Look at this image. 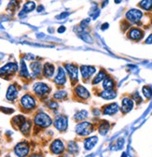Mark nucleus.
Wrapping results in <instances>:
<instances>
[{
    "label": "nucleus",
    "mask_w": 152,
    "mask_h": 157,
    "mask_svg": "<svg viewBox=\"0 0 152 157\" xmlns=\"http://www.w3.org/2000/svg\"><path fill=\"white\" fill-rule=\"evenodd\" d=\"M100 96L106 100H112L117 97V92L115 90H104L100 93Z\"/></svg>",
    "instance_id": "20"
},
{
    "label": "nucleus",
    "mask_w": 152,
    "mask_h": 157,
    "mask_svg": "<svg viewBox=\"0 0 152 157\" xmlns=\"http://www.w3.org/2000/svg\"><path fill=\"white\" fill-rule=\"evenodd\" d=\"M145 33L142 29L138 27H132L128 32V38L132 39L134 41H140L144 37Z\"/></svg>",
    "instance_id": "11"
},
{
    "label": "nucleus",
    "mask_w": 152,
    "mask_h": 157,
    "mask_svg": "<svg viewBox=\"0 0 152 157\" xmlns=\"http://www.w3.org/2000/svg\"><path fill=\"white\" fill-rule=\"evenodd\" d=\"M20 76H21V77H24V78H28V77H29V72H28L27 67H26L25 63L24 62V60H22V61H21Z\"/></svg>",
    "instance_id": "30"
},
{
    "label": "nucleus",
    "mask_w": 152,
    "mask_h": 157,
    "mask_svg": "<svg viewBox=\"0 0 152 157\" xmlns=\"http://www.w3.org/2000/svg\"><path fill=\"white\" fill-rule=\"evenodd\" d=\"M97 142H98V137L96 136L87 137V139L84 140V148H85V150H87V151L92 150L94 147L96 146Z\"/></svg>",
    "instance_id": "17"
},
{
    "label": "nucleus",
    "mask_w": 152,
    "mask_h": 157,
    "mask_svg": "<svg viewBox=\"0 0 152 157\" xmlns=\"http://www.w3.org/2000/svg\"><path fill=\"white\" fill-rule=\"evenodd\" d=\"M87 117H88V111L85 110V109H82V110H80L78 113L75 114V120H77V121H84Z\"/></svg>",
    "instance_id": "28"
},
{
    "label": "nucleus",
    "mask_w": 152,
    "mask_h": 157,
    "mask_svg": "<svg viewBox=\"0 0 152 157\" xmlns=\"http://www.w3.org/2000/svg\"><path fill=\"white\" fill-rule=\"evenodd\" d=\"M54 82L59 86H63L65 84V82H66V71H65V67H58V71H57V74L54 78Z\"/></svg>",
    "instance_id": "12"
},
{
    "label": "nucleus",
    "mask_w": 152,
    "mask_h": 157,
    "mask_svg": "<svg viewBox=\"0 0 152 157\" xmlns=\"http://www.w3.org/2000/svg\"><path fill=\"white\" fill-rule=\"evenodd\" d=\"M142 94L146 98V99H151L152 98V87L148 85H145L142 88Z\"/></svg>",
    "instance_id": "27"
},
{
    "label": "nucleus",
    "mask_w": 152,
    "mask_h": 157,
    "mask_svg": "<svg viewBox=\"0 0 152 157\" xmlns=\"http://www.w3.org/2000/svg\"><path fill=\"white\" fill-rule=\"evenodd\" d=\"M79 150H80V148H79V146H78V144L76 143L75 141H70L69 143H68V151H69V152L72 154H76L78 151H79Z\"/></svg>",
    "instance_id": "32"
},
{
    "label": "nucleus",
    "mask_w": 152,
    "mask_h": 157,
    "mask_svg": "<svg viewBox=\"0 0 152 157\" xmlns=\"http://www.w3.org/2000/svg\"><path fill=\"white\" fill-rule=\"evenodd\" d=\"M30 67L32 69V73L34 77H37L41 74L42 70V66L39 62H32L30 65Z\"/></svg>",
    "instance_id": "23"
},
{
    "label": "nucleus",
    "mask_w": 152,
    "mask_h": 157,
    "mask_svg": "<svg viewBox=\"0 0 152 157\" xmlns=\"http://www.w3.org/2000/svg\"><path fill=\"white\" fill-rule=\"evenodd\" d=\"M132 100H134L135 102H137V103H141L142 102V98H141L140 94L137 92L135 94H132Z\"/></svg>",
    "instance_id": "34"
},
{
    "label": "nucleus",
    "mask_w": 152,
    "mask_h": 157,
    "mask_svg": "<svg viewBox=\"0 0 152 157\" xmlns=\"http://www.w3.org/2000/svg\"><path fill=\"white\" fill-rule=\"evenodd\" d=\"M18 97V89L15 85H9L6 94V98L9 101H14Z\"/></svg>",
    "instance_id": "19"
},
{
    "label": "nucleus",
    "mask_w": 152,
    "mask_h": 157,
    "mask_svg": "<svg viewBox=\"0 0 152 157\" xmlns=\"http://www.w3.org/2000/svg\"><path fill=\"white\" fill-rule=\"evenodd\" d=\"M34 122H35V125L39 126V127H42V128L49 127L52 124L51 118L47 113H45V112H39V113H37L35 116Z\"/></svg>",
    "instance_id": "2"
},
{
    "label": "nucleus",
    "mask_w": 152,
    "mask_h": 157,
    "mask_svg": "<svg viewBox=\"0 0 152 157\" xmlns=\"http://www.w3.org/2000/svg\"><path fill=\"white\" fill-rule=\"evenodd\" d=\"M30 147L26 142L18 143L14 148V152L18 157H25L29 154Z\"/></svg>",
    "instance_id": "8"
},
{
    "label": "nucleus",
    "mask_w": 152,
    "mask_h": 157,
    "mask_svg": "<svg viewBox=\"0 0 152 157\" xmlns=\"http://www.w3.org/2000/svg\"><path fill=\"white\" fill-rule=\"evenodd\" d=\"M35 104H36L35 98L31 94H26L23 95L21 98V105L26 110H31V109H35Z\"/></svg>",
    "instance_id": "5"
},
{
    "label": "nucleus",
    "mask_w": 152,
    "mask_h": 157,
    "mask_svg": "<svg viewBox=\"0 0 152 157\" xmlns=\"http://www.w3.org/2000/svg\"><path fill=\"white\" fill-rule=\"evenodd\" d=\"M55 72V67L52 64L46 63L43 67V74L46 78H51Z\"/></svg>",
    "instance_id": "22"
},
{
    "label": "nucleus",
    "mask_w": 152,
    "mask_h": 157,
    "mask_svg": "<svg viewBox=\"0 0 152 157\" xmlns=\"http://www.w3.org/2000/svg\"><path fill=\"white\" fill-rule=\"evenodd\" d=\"M65 69L68 74L70 80L73 83L77 82L79 81V74H80V67L75 64H65Z\"/></svg>",
    "instance_id": "4"
},
{
    "label": "nucleus",
    "mask_w": 152,
    "mask_h": 157,
    "mask_svg": "<svg viewBox=\"0 0 152 157\" xmlns=\"http://www.w3.org/2000/svg\"><path fill=\"white\" fill-rule=\"evenodd\" d=\"M81 78L84 81H88L96 73V67L92 66H80V67Z\"/></svg>",
    "instance_id": "7"
},
{
    "label": "nucleus",
    "mask_w": 152,
    "mask_h": 157,
    "mask_svg": "<svg viewBox=\"0 0 152 157\" xmlns=\"http://www.w3.org/2000/svg\"><path fill=\"white\" fill-rule=\"evenodd\" d=\"M49 108L51 109H56L57 108H58V103L55 102V101H50L49 103Z\"/></svg>",
    "instance_id": "35"
},
{
    "label": "nucleus",
    "mask_w": 152,
    "mask_h": 157,
    "mask_svg": "<svg viewBox=\"0 0 152 157\" xmlns=\"http://www.w3.org/2000/svg\"><path fill=\"white\" fill-rule=\"evenodd\" d=\"M65 30H66V28H65V27L64 25H61V26H60V27H59L58 29H57V32H58V33H60V34H61V33H64V32H65Z\"/></svg>",
    "instance_id": "39"
},
{
    "label": "nucleus",
    "mask_w": 152,
    "mask_h": 157,
    "mask_svg": "<svg viewBox=\"0 0 152 157\" xmlns=\"http://www.w3.org/2000/svg\"><path fill=\"white\" fill-rule=\"evenodd\" d=\"M114 1H115L116 4H120V3H121L122 0H114Z\"/></svg>",
    "instance_id": "44"
},
{
    "label": "nucleus",
    "mask_w": 152,
    "mask_h": 157,
    "mask_svg": "<svg viewBox=\"0 0 152 157\" xmlns=\"http://www.w3.org/2000/svg\"><path fill=\"white\" fill-rule=\"evenodd\" d=\"M108 26H109V25H108L107 23H106V24H104V25H102L101 29H102V30H106V29L108 28Z\"/></svg>",
    "instance_id": "40"
},
{
    "label": "nucleus",
    "mask_w": 152,
    "mask_h": 157,
    "mask_svg": "<svg viewBox=\"0 0 152 157\" xmlns=\"http://www.w3.org/2000/svg\"><path fill=\"white\" fill-rule=\"evenodd\" d=\"M94 130V127H93V124L90 122H87V121H83V122H80L77 125H76V133L78 135L81 136H89L90 134H91Z\"/></svg>",
    "instance_id": "1"
},
{
    "label": "nucleus",
    "mask_w": 152,
    "mask_h": 157,
    "mask_svg": "<svg viewBox=\"0 0 152 157\" xmlns=\"http://www.w3.org/2000/svg\"><path fill=\"white\" fill-rule=\"evenodd\" d=\"M65 150V144L61 140H55L51 144H50V151L53 154H62Z\"/></svg>",
    "instance_id": "14"
},
{
    "label": "nucleus",
    "mask_w": 152,
    "mask_h": 157,
    "mask_svg": "<svg viewBox=\"0 0 152 157\" xmlns=\"http://www.w3.org/2000/svg\"><path fill=\"white\" fill-rule=\"evenodd\" d=\"M25 121H26V119H25V117H24V116H23V115H17V116H15V117L13 118L12 123H13L14 124H16V125H18L19 127H20Z\"/></svg>",
    "instance_id": "29"
},
{
    "label": "nucleus",
    "mask_w": 152,
    "mask_h": 157,
    "mask_svg": "<svg viewBox=\"0 0 152 157\" xmlns=\"http://www.w3.org/2000/svg\"><path fill=\"white\" fill-rule=\"evenodd\" d=\"M107 3H108V0H104V2L102 3V4H103V5H102V8L106 7V6L107 5Z\"/></svg>",
    "instance_id": "41"
},
{
    "label": "nucleus",
    "mask_w": 152,
    "mask_h": 157,
    "mask_svg": "<svg viewBox=\"0 0 152 157\" xmlns=\"http://www.w3.org/2000/svg\"><path fill=\"white\" fill-rule=\"evenodd\" d=\"M138 6L146 11H151L152 10V0H141Z\"/></svg>",
    "instance_id": "26"
},
{
    "label": "nucleus",
    "mask_w": 152,
    "mask_h": 157,
    "mask_svg": "<svg viewBox=\"0 0 152 157\" xmlns=\"http://www.w3.org/2000/svg\"><path fill=\"white\" fill-rule=\"evenodd\" d=\"M53 97H54V99H57V100H63V99H65V98L67 97V93L65 91H63V90L57 91L53 94Z\"/></svg>",
    "instance_id": "31"
},
{
    "label": "nucleus",
    "mask_w": 152,
    "mask_h": 157,
    "mask_svg": "<svg viewBox=\"0 0 152 157\" xmlns=\"http://www.w3.org/2000/svg\"><path fill=\"white\" fill-rule=\"evenodd\" d=\"M120 110V107L118 103H110L108 105H106L103 108V114L104 115H108V116H113L116 113H118Z\"/></svg>",
    "instance_id": "16"
},
{
    "label": "nucleus",
    "mask_w": 152,
    "mask_h": 157,
    "mask_svg": "<svg viewBox=\"0 0 152 157\" xmlns=\"http://www.w3.org/2000/svg\"><path fill=\"white\" fill-rule=\"evenodd\" d=\"M102 87L104 90H114L116 87V82L114 81V78H112L109 75H107L103 81Z\"/></svg>",
    "instance_id": "18"
},
{
    "label": "nucleus",
    "mask_w": 152,
    "mask_h": 157,
    "mask_svg": "<svg viewBox=\"0 0 152 157\" xmlns=\"http://www.w3.org/2000/svg\"><path fill=\"white\" fill-rule=\"evenodd\" d=\"M33 90H34V92H35V94L36 95L43 97V96L47 95L50 93V86L48 84H46L44 82H36V83L34 84Z\"/></svg>",
    "instance_id": "6"
},
{
    "label": "nucleus",
    "mask_w": 152,
    "mask_h": 157,
    "mask_svg": "<svg viewBox=\"0 0 152 157\" xmlns=\"http://www.w3.org/2000/svg\"><path fill=\"white\" fill-rule=\"evenodd\" d=\"M146 44H152V33L146 38Z\"/></svg>",
    "instance_id": "37"
},
{
    "label": "nucleus",
    "mask_w": 152,
    "mask_h": 157,
    "mask_svg": "<svg viewBox=\"0 0 152 157\" xmlns=\"http://www.w3.org/2000/svg\"><path fill=\"white\" fill-rule=\"evenodd\" d=\"M30 157H43L42 155H39V154H32Z\"/></svg>",
    "instance_id": "43"
},
{
    "label": "nucleus",
    "mask_w": 152,
    "mask_h": 157,
    "mask_svg": "<svg viewBox=\"0 0 152 157\" xmlns=\"http://www.w3.org/2000/svg\"><path fill=\"white\" fill-rule=\"evenodd\" d=\"M125 18L130 24H139L143 18V12L138 9H131L126 12Z\"/></svg>",
    "instance_id": "3"
},
{
    "label": "nucleus",
    "mask_w": 152,
    "mask_h": 157,
    "mask_svg": "<svg viewBox=\"0 0 152 157\" xmlns=\"http://www.w3.org/2000/svg\"><path fill=\"white\" fill-rule=\"evenodd\" d=\"M106 76H107V73L104 69H101L100 71H98V73L95 76H94V78H92V84L96 85V84L102 82L106 78Z\"/></svg>",
    "instance_id": "21"
},
{
    "label": "nucleus",
    "mask_w": 152,
    "mask_h": 157,
    "mask_svg": "<svg viewBox=\"0 0 152 157\" xmlns=\"http://www.w3.org/2000/svg\"><path fill=\"white\" fill-rule=\"evenodd\" d=\"M74 93L75 94L77 95L80 99H82V100H87L88 98L90 97V92L87 90V88H85L83 85L81 84H79L75 87L74 89Z\"/></svg>",
    "instance_id": "15"
},
{
    "label": "nucleus",
    "mask_w": 152,
    "mask_h": 157,
    "mask_svg": "<svg viewBox=\"0 0 152 157\" xmlns=\"http://www.w3.org/2000/svg\"><path fill=\"white\" fill-rule=\"evenodd\" d=\"M44 10L43 6H39V8H37V11H39V12H41V10Z\"/></svg>",
    "instance_id": "42"
},
{
    "label": "nucleus",
    "mask_w": 152,
    "mask_h": 157,
    "mask_svg": "<svg viewBox=\"0 0 152 157\" xmlns=\"http://www.w3.org/2000/svg\"><path fill=\"white\" fill-rule=\"evenodd\" d=\"M68 15H69V13H68V12H65H65H63V13H61V14H60L58 17H57V18H58L59 20H62V19L65 18V17H66V16H68Z\"/></svg>",
    "instance_id": "38"
},
{
    "label": "nucleus",
    "mask_w": 152,
    "mask_h": 157,
    "mask_svg": "<svg viewBox=\"0 0 152 157\" xmlns=\"http://www.w3.org/2000/svg\"><path fill=\"white\" fill-rule=\"evenodd\" d=\"M20 130H21V132L23 133V134H28L29 133V131H30V129H31V123L30 122H28V121H25L20 127Z\"/></svg>",
    "instance_id": "33"
},
{
    "label": "nucleus",
    "mask_w": 152,
    "mask_h": 157,
    "mask_svg": "<svg viewBox=\"0 0 152 157\" xmlns=\"http://www.w3.org/2000/svg\"><path fill=\"white\" fill-rule=\"evenodd\" d=\"M18 71V65L16 63H8L0 68V76H9Z\"/></svg>",
    "instance_id": "13"
},
{
    "label": "nucleus",
    "mask_w": 152,
    "mask_h": 157,
    "mask_svg": "<svg viewBox=\"0 0 152 157\" xmlns=\"http://www.w3.org/2000/svg\"><path fill=\"white\" fill-rule=\"evenodd\" d=\"M135 106V101L132 100V98L130 96H125L122 98L121 100V106H120V110L122 113L126 114L128 112H130L132 109H134Z\"/></svg>",
    "instance_id": "9"
},
{
    "label": "nucleus",
    "mask_w": 152,
    "mask_h": 157,
    "mask_svg": "<svg viewBox=\"0 0 152 157\" xmlns=\"http://www.w3.org/2000/svg\"><path fill=\"white\" fill-rule=\"evenodd\" d=\"M89 23H90V20H89V19L83 20V21L80 23V27H81V28H85V27L89 25Z\"/></svg>",
    "instance_id": "36"
},
{
    "label": "nucleus",
    "mask_w": 152,
    "mask_h": 157,
    "mask_svg": "<svg viewBox=\"0 0 152 157\" xmlns=\"http://www.w3.org/2000/svg\"><path fill=\"white\" fill-rule=\"evenodd\" d=\"M55 128L57 130H59L61 132L63 131H65L67 129V126H68V120L65 116H57L54 120V123H53Z\"/></svg>",
    "instance_id": "10"
},
{
    "label": "nucleus",
    "mask_w": 152,
    "mask_h": 157,
    "mask_svg": "<svg viewBox=\"0 0 152 157\" xmlns=\"http://www.w3.org/2000/svg\"><path fill=\"white\" fill-rule=\"evenodd\" d=\"M109 128H110V124L108 122H106V121L101 122V124H99V127H98L99 134L102 136H106L108 133Z\"/></svg>",
    "instance_id": "24"
},
{
    "label": "nucleus",
    "mask_w": 152,
    "mask_h": 157,
    "mask_svg": "<svg viewBox=\"0 0 152 157\" xmlns=\"http://www.w3.org/2000/svg\"><path fill=\"white\" fill-rule=\"evenodd\" d=\"M35 9V3L34 1H28L26 2L24 5V10H22V12L19 14L20 16H22L23 14L24 13H28V12H31L33 11Z\"/></svg>",
    "instance_id": "25"
}]
</instances>
